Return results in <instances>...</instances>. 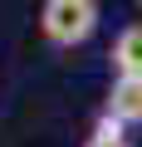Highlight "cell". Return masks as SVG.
Returning <instances> with one entry per match:
<instances>
[{"label":"cell","instance_id":"1","mask_svg":"<svg viewBox=\"0 0 142 147\" xmlns=\"http://www.w3.org/2000/svg\"><path fill=\"white\" fill-rule=\"evenodd\" d=\"M98 30V0H44L39 5V34L54 49H79Z\"/></svg>","mask_w":142,"mask_h":147},{"label":"cell","instance_id":"2","mask_svg":"<svg viewBox=\"0 0 142 147\" xmlns=\"http://www.w3.org/2000/svg\"><path fill=\"white\" fill-rule=\"evenodd\" d=\"M103 113L118 118L122 127H137L142 123V74H113L108 98H103Z\"/></svg>","mask_w":142,"mask_h":147},{"label":"cell","instance_id":"3","mask_svg":"<svg viewBox=\"0 0 142 147\" xmlns=\"http://www.w3.org/2000/svg\"><path fill=\"white\" fill-rule=\"evenodd\" d=\"M108 64H113V74H142V20L118 30V39L108 49Z\"/></svg>","mask_w":142,"mask_h":147},{"label":"cell","instance_id":"4","mask_svg":"<svg viewBox=\"0 0 142 147\" xmlns=\"http://www.w3.org/2000/svg\"><path fill=\"white\" fill-rule=\"evenodd\" d=\"M83 147H132V142H127V127H122L118 118H108V113H103V118L93 123V132H88V142H83Z\"/></svg>","mask_w":142,"mask_h":147},{"label":"cell","instance_id":"5","mask_svg":"<svg viewBox=\"0 0 142 147\" xmlns=\"http://www.w3.org/2000/svg\"><path fill=\"white\" fill-rule=\"evenodd\" d=\"M137 5H142V0H137Z\"/></svg>","mask_w":142,"mask_h":147}]
</instances>
